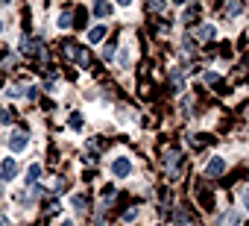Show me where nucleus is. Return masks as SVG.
Returning a JSON list of instances; mask_svg holds the SVG:
<instances>
[{
	"instance_id": "nucleus-1",
	"label": "nucleus",
	"mask_w": 249,
	"mask_h": 226,
	"mask_svg": "<svg viewBox=\"0 0 249 226\" xmlns=\"http://www.w3.org/2000/svg\"><path fill=\"white\" fill-rule=\"evenodd\" d=\"M111 173H114L117 179H126V176L132 173V162H129L126 156H117V159L111 162Z\"/></svg>"
},
{
	"instance_id": "nucleus-2",
	"label": "nucleus",
	"mask_w": 249,
	"mask_h": 226,
	"mask_svg": "<svg viewBox=\"0 0 249 226\" xmlns=\"http://www.w3.org/2000/svg\"><path fill=\"white\" fill-rule=\"evenodd\" d=\"M65 50H68V53L73 56V62H76L79 68H91V53H88L85 47H73V44H68Z\"/></svg>"
},
{
	"instance_id": "nucleus-3",
	"label": "nucleus",
	"mask_w": 249,
	"mask_h": 226,
	"mask_svg": "<svg viewBox=\"0 0 249 226\" xmlns=\"http://www.w3.org/2000/svg\"><path fill=\"white\" fill-rule=\"evenodd\" d=\"M223 170H226V162H223L220 156H214V159H208V165H205V173H208L211 179H217V176H223Z\"/></svg>"
},
{
	"instance_id": "nucleus-4",
	"label": "nucleus",
	"mask_w": 249,
	"mask_h": 226,
	"mask_svg": "<svg viewBox=\"0 0 249 226\" xmlns=\"http://www.w3.org/2000/svg\"><path fill=\"white\" fill-rule=\"evenodd\" d=\"M27 141H30L27 130H15V132H12V138H9V147H12V150H24V147H27Z\"/></svg>"
},
{
	"instance_id": "nucleus-5",
	"label": "nucleus",
	"mask_w": 249,
	"mask_h": 226,
	"mask_svg": "<svg viewBox=\"0 0 249 226\" xmlns=\"http://www.w3.org/2000/svg\"><path fill=\"white\" fill-rule=\"evenodd\" d=\"M15 173H18L15 159H3V162H0V176H3L6 182H9V179H15Z\"/></svg>"
},
{
	"instance_id": "nucleus-6",
	"label": "nucleus",
	"mask_w": 249,
	"mask_h": 226,
	"mask_svg": "<svg viewBox=\"0 0 249 226\" xmlns=\"http://www.w3.org/2000/svg\"><path fill=\"white\" fill-rule=\"evenodd\" d=\"M94 15L97 18H108L111 15V6L106 3V0H97V3H94Z\"/></svg>"
},
{
	"instance_id": "nucleus-7",
	"label": "nucleus",
	"mask_w": 249,
	"mask_h": 226,
	"mask_svg": "<svg viewBox=\"0 0 249 226\" xmlns=\"http://www.w3.org/2000/svg\"><path fill=\"white\" fill-rule=\"evenodd\" d=\"M214 33H217V30H214L211 24H202V27L196 30V38H199V41H208V38H214Z\"/></svg>"
},
{
	"instance_id": "nucleus-8",
	"label": "nucleus",
	"mask_w": 249,
	"mask_h": 226,
	"mask_svg": "<svg viewBox=\"0 0 249 226\" xmlns=\"http://www.w3.org/2000/svg\"><path fill=\"white\" fill-rule=\"evenodd\" d=\"M106 38V27H94V30H88V41L91 44H100Z\"/></svg>"
},
{
	"instance_id": "nucleus-9",
	"label": "nucleus",
	"mask_w": 249,
	"mask_h": 226,
	"mask_svg": "<svg viewBox=\"0 0 249 226\" xmlns=\"http://www.w3.org/2000/svg\"><path fill=\"white\" fill-rule=\"evenodd\" d=\"M240 12H243L240 0H229V6H226V15H229V18H234V15H240Z\"/></svg>"
},
{
	"instance_id": "nucleus-10",
	"label": "nucleus",
	"mask_w": 249,
	"mask_h": 226,
	"mask_svg": "<svg viewBox=\"0 0 249 226\" xmlns=\"http://www.w3.org/2000/svg\"><path fill=\"white\" fill-rule=\"evenodd\" d=\"M38 176H41V168H38V165H33V168L27 170V182H30V185H36V182H38Z\"/></svg>"
},
{
	"instance_id": "nucleus-11",
	"label": "nucleus",
	"mask_w": 249,
	"mask_h": 226,
	"mask_svg": "<svg viewBox=\"0 0 249 226\" xmlns=\"http://www.w3.org/2000/svg\"><path fill=\"white\" fill-rule=\"evenodd\" d=\"M150 12H164V0H147Z\"/></svg>"
},
{
	"instance_id": "nucleus-12",
	"label": "nucleus",
	"mask_w": 249,
	"mask_h": 226,
	"mask_svg": "<svg viewBox=\"0 0 249 226\" xmlns=\"http://www.w3.org/2000/svg\"><path fill=\"white\" fill-rule=\"evenodd\" d=\"M176 220H179V226H191V214H185L182 208L176 211Z\"/></svg>"
},
{
	"instance_id": "nucleus-13",
	"label": "nucleus",
	"mask_w": 249,
	"mask_h": 226,
	"mask_svg": "<svg viewBox=\"0 0 249 226\" xmlns=\"http://www.w3.org/2000/svg\"><path fill=\"white\" fill-rule=\"evenodd\" d=\"M237 220H240V217H237L234 211H229V214L223 217V226H237Z\"/></svg>"
},
{
	"instance_id": "nucleus-14",
	"label": "nucleus",
	"mask_w": 249,
	"mask_h": 226,
	"mask_svg": "<svg viewBox=\"0 0 249 226\" xmlns=\"http://www.w3.org/2000/svg\"><path fill=\"white\" fill-rule=\"evenodd\" d=\"M71 21H73V18H71V12H62V15H59V27H62V30H65V27H71Z\"/></svg>"
},
{
	"instance_id": "nucleus-15",
	"label": "nucleus",
	"mask_w": 249,
	"mask_h": 226,
	"mask_svg": "<svg viewBox=\"0 0 249 226\" xmlns=\"http://www.w3.org/2000/svg\"><path fill=\"white\" fill-rule=\"evenodd\" d=\"M71 124H73V130L82 127V115H79V112H73V115H71Z\"/></svg>"
},
{
	"instance_id": "nucleus-16",
	"label": "nucleus",
	"mask_w": 249,
	"mask_h": 226,
	"mask_svg": "<svg viewBox=\"0 0 249 226\" xmlns=\"http://www.w3.org/2000/svg\"><path fill=\"white\" fill-rule=\"evenodd\" d=\"M182 85H185V79H182V74H179V71H176V74H173V88H176V91H179V88H182Z\"/></svg>"
},
{
	"instance_id": "nucleus-17",
	"label": "nucleus",
	"mask_w": 249,
	"mask_h": 226,
	"mask_svg": "<svg viewBox=\"0 0 249 226\" xmlns=\"http://www.w3.org/2000/svg\"><path fill=\"white\" fill-rule=\"evenodd\" d=\"M9 118H12V112L9 109H0V124H9Z\"/></svg>"
},
{
	"instance_id": "nucleus-18",
	"label": "nucleus",
	"mask_w": 249,
	"mask_h": 226,
	"mask_svg": "<svg viewBox=\"0 0 249 226\" xmlns=\"http://www.w3.org/2000/svg\"><path fill=\"white\" fill-rule=\"evenodd\" d=\"M135 217H138V208H129V211H126V214H123V220H126V223H132V220H135Z\"/></svg>"
},
{
	"instance_id": "nucleus-19",
	"label": "nucleus",
	"mask_w": 249,
	"mask_h": 226,
	"mask_svg": "<svg viewBox=\"0 0 249 226\" xmlns=\"http://www.w3.org/2000/svg\"><path fill=\"white\" fill-rule=\"evenodd\" d=\"M243 206H246V208H249V188H246V191H243Z\"/></svg>"
},
{
	"instance_id": "nucleus-20",
	"label": "nucleus",
	"mask_w": 249,
	"mask_h": 226,
	"mask_svg": "<svg viewBox=\"0 0 249 226\" xmlns=\"http://www.w3.org/2000/svg\"><path fill=\"white\" fill-rule=\"evenodd\" d=\"M0 226H9V220H6V217H0Z\"/></svg>"
},
{
	"instance_id": "nucleus-21",
	"label": "nucleus",
	"mask_w": 249,
	"mask_h": 226,
	"mask_svg": "<svg viewBox=\"0 0 249 226\" xmlns=\"http://www.w3.org/2000/svg\"><path fill=\"white\" fill-rule=\"evenodd\" d=\"M117 3H120V6H129V0H117Z\"/></svg>"
},
{
	"instance_id": "nucleus-22",
	"label": "nucleus",
	"mask_w": 249,
	"mask_h": 226,
	"mask_svg": "<svg viewBox=\"0 0 249 226\" xmlns=\"http://www.w3.org/2000/svg\"><path fill=\"white\" fill-rule=\"evenodd\" d=\"M6 3H9V0H0V6H6Z\"/></svg>"
},
{
	"instance_id": "nucleus-23",
	"label": "nucleus",
	"mask_w": 249,
	"mask_h": 226,
	"mask_svg": "<svg viewBox=\"0 0 249 226\" xmlns=\"http://www.w3.org/2000/svg\"><path fill=\"white\" fill-rule=\"evenodd\" d=\"M62 226H73V223H71V220H68V223H62Z\"/></svg>"
},
{
	"instance_id": "nucleus-24",
	"label": "nucleus",
	"mask_w": 249,
	"mask_h": 226,
	"mask_svg": "<svg viewBox=\"0 0 249 226\" xmlns=\"http://www.w3.org/2000/svg\"><path fill=\"white\" fill-rule=\"evenodd\" d=\"M173 3H185V0H173Z\"/></svg>"
},
{
	"instance_id": "nucleus-25",
	"label": "nucleus",
	"mask_w": 249,
	"mask_h": 226,
	"mask_svg": "<svg viewBox=\"0 0 249 226\" xmlns=\"http://www.w3.org/2000/svg\"><path fill=\"white\" fill-rule=\"evenodd\" d=\"M0 30H3V27H0Z\"/></svg>"
}]
</instances>
